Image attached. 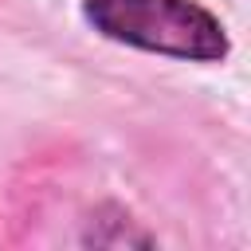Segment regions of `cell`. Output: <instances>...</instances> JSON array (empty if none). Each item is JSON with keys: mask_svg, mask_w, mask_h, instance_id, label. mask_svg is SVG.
I'll return each instance as SVG.
<instances>
[{"mask_svg": "<svg viewBox=\"0 0 251 251\" xmlns=\"http://www.w3.org/2000/svg\"><path fill=\"white\" fill-rule=\"evenodd\" d=\"M86 24L126 47L188 59V63H220L227 55L224 24L196 0H82Z\"/></svg>", "mask_w": 251, "mask_h": 251, "instance_id": "obj_1", "label": "cell"}]
</instances>
